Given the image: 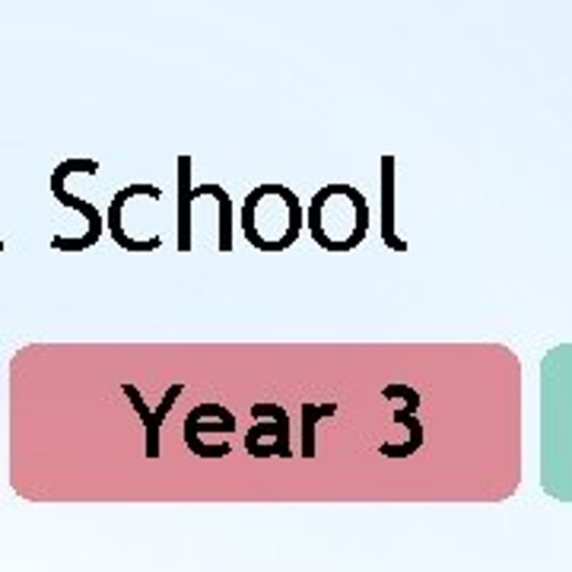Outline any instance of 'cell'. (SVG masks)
Masks as SVG:
<instances>
[{"mask_svg":"<svg viewBox=\"0 0 572 572\" xmlns=\"http://www.w3.org/2000/svg\"><path fill=\"white\" fill-rule=\"evenodd\" d=\"M306 230L325 252H353L369 235V201L357 184H321L306 208Z\"/></svg>","mask_w":572,"mask_h":572,"instance_id":"cell-1","label":"cell"},{"mask_svg":"<svg viewBox=\"0 0 572 572\" xmlns=\"http://www.w3.org/2000/svg\"><path fill=\"white\" fill-rule=\"evenodd\" d=\"M306 226V208L293 188L264 182L245 194L242 204V233L258 252H286L299 242Z\"/></svg>","mask_w":572,"mask_h":572,"instance_id":"cell-2","label":"cell"},{"mask_svg":"<svg viewBox=\"0 0 572 572\" xmlns=\"http://www.w3.org/2000/svg\"><path fill=\"white\" fill-rule=\"evenodd\" d=\"M71 172L96 176V172H99V162H96V159H64V162H57V166H54L52 194L57 198V204L77 210V213H83V216L89 220V230H86V235H80V239L54 235L52 248H57V252H83V248L99 245V239H103V210L96 208V204H89V201H83V198H77V194H71V191L64 188V182H67V176H71Z\"/></svg>","mask_w":572,"mask_h":572,"instance_id":"cell-3","label":"cell"},{"mask_svg":"<svg viewBox=\"0 0 572 572\" xmlns=\"http://www.w3.org/2000/svg\"><path fill=\"white\" fill-rule=\"evenodd\" d=\"M235 416L230 414V407H223V404H198V407H191V414L184 416V445L191 448V455H198V458H226L233 448L230 443H220V445H208L204 443V436L208 433H235Z\"/></svg>","mask_w":572,"mask_h":572,"instance_id":"cell-4","label":"cell"},{"mask_svg":"<svg viewBox=\"0 0 572 572\" xmlns=\"http://www.w3.org/2000/svg\"><path fill=\"white\" fill-rule=\"evenodd\" d=\"M252 420H271V423H255L245 433V452L252 458H271L280 455L289 458V414L280 404L264 401V404H252Z\"/></svg>","mask_w":572,"mask_h":572,"instance_id":"cell-5","label":"cell"},{"mask_svg":"<svg viewBox=\"0 0 572 572\" xmlns=\"http://www.w3.org/2000/svg\"><path fill=\"white\" fill-rule=\"evenodd\" d=\"M137 194L159 201V198H162V188H159V184H128V188H121V191L112 198L108 213H105L108 235H112V242H115L118 248H125V252H157L159 245H162L159 235H153V239H130V235L125 233V204H128V198H137Z\"/></svg>","mask_w":572,"mask_h":572,"instance_id":"cell-6","label":"cell"},{"mask_svg":"<svg viewBox=\"0 0 572 572\" xmlns=\"http://www.w3.org/2000/svg\"><path fill=\"white\" fill-rule=\"evenodd\" d=\"M121 394L128 398L130 404H134V411H137V416L144 420V433H147V443H144V455H147L150 462H157L159 455H162V448H159V433H162V420H166V414L172 411V404H176V401H179V398H182V394H184V385H182V382L169 385L157 407H150V404L144 401V394H140V389H137V385H130V382H125V385H121Z\"/></svg>","mask_w":572,"mask_h":572,"instance_id":"cell-7","label":"cell"},{"mask_svg":"<svg viewBox=\"0 0 572 572\" xmlns=\"http://www.w3.org/2000/svg\"><path fill=\"white\" fill-rule=\"evenodd\" d=\"M382 245L391 252H407V242L394 233V157H382Z\"/></svg>","mask_w":572,"mask_h":572,"instance_id":"cell-8","label":"cell"},{"mask_svg":"<svg viewBox=\"0 0 572 572\" xmlns=\"http://www.w3.org/2000/svg\"><path fill=\"white\" fill-rule=\"evenodd\" d=\"M216 198L220 204V239H216V252L230 255L233 252V201H230V191L223 184H191V198Z\"/></svg>","mask_w":572,"mask_h":572,"instance_id":"cell-9","label":"cell"},{"mask_svg":"<svg viewBox=\"0 0 572 572\" xmlns=\"http://www.w3.org/2000/svg\"><path fill=\"white\" fill-rule=\"evenodd\" d=\"M416 407H420V401H411L407 407H401V411H394V423H407L411 426V439H407V445H394V443H382L379 445V452L385 455V458H407V455H414V452H420L423 448V443H426V436H423V423L416 420Z\"/></svg>","mask_w":572,"mask_h":572,"instance_id":"cell-10","label":"cell"},{"mask_svg":"<svg viewBox=\"0 0 572 572\" xmlns=\"http://www.w3.org/2000/svg\"><path fill=\"white\" fill-rule=\"evenodd\" d=\"M191 157H179V252H191Z\"/></svg>","mask_w":572,"mask_h":572,"instance_id":"cell-11","label":"cell"},{"mask_svg":"<svg viewBox=\"0 0 572 572\" xmlns=\"http://www.w3.org/2000/svg\"><path fill=\"white\" fill-rule=\"evenodd\" d=\"M338 414V404L335 401H325V404H315V401H303V455L315 458V430L321 420Z\"/></svg>","mask_w":572,"mask_h":572,"instance_id":"cell-12","label":"cell"},{"mask_svg":"<svg viewBox=\"0 0 572 572\" xmlns=\"http://www.w3.org/2000/svg\"><path fill=\"white\" fill-rule=\"evenodd\" d=\"M3 248H7V245H3V239H0V252H3Z\"/></svg>","mask_w":572,"mask_h":572,"instance_id":"cell-13","label":"cell"}]
</instances>
